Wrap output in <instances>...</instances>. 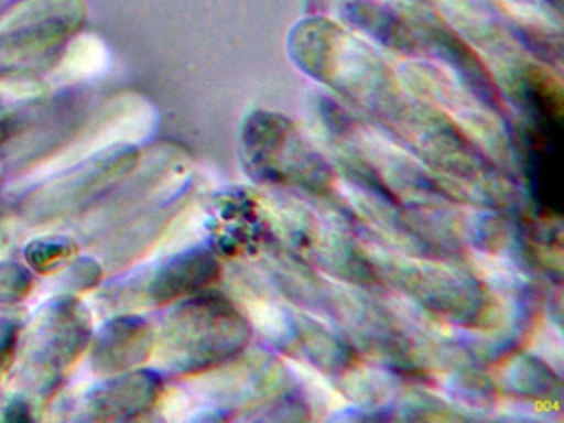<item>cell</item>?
<instances>
[{
    "mask_svg": "<svg viewBox=\"0 0 564 423\" xmlns=\"http://www.w3.org/2000/svg\"><path fill=\"white\" fill-rule=\"evenodd\" d=\"M186 313L173 321L171 339L187 347L186 357L194 366L223 359L236 352L246 340V326L229 306L219 301L189 303Z\"/></svg>",
    "mask_w": 564,
    "mask_h": 423,
    "instance_id": "obj_1",
    "label": "cell"
},
{
    "mask_svg": "<svg viewBox=\"0 0 564 423\" xmlns=\"http://www.w3.org/2000/svg\"><path fill=\"white\" fill-rule=\"evenodd\" d=\"M214 268H216V263L207 254H186V257L177 258L170 267L161 271L160 276L154 281L151 293L154 294L156 301H167L177 294L196 290L197 286H203L210 280Z\"/></svg>",
    "mask_w": 564,
    "mask_h": 423,
    "instance_id": "obj_2",
    "label": "cell"
},
{
    "mask_svg": "<svg viewBox=\"0 0 564 423\" xmlns=\"http://www.w3.org/2000/svg\"><path fill=\"white\" fill-rule=\"evenodd\" d=\"M6 2H11V0H0V6H4Z\"/></svg>",
    "mask_w": 564,
    "mask_h": 423,
    "instance_id": "obj_3",
    "label": "cell"
}]
</instances>
